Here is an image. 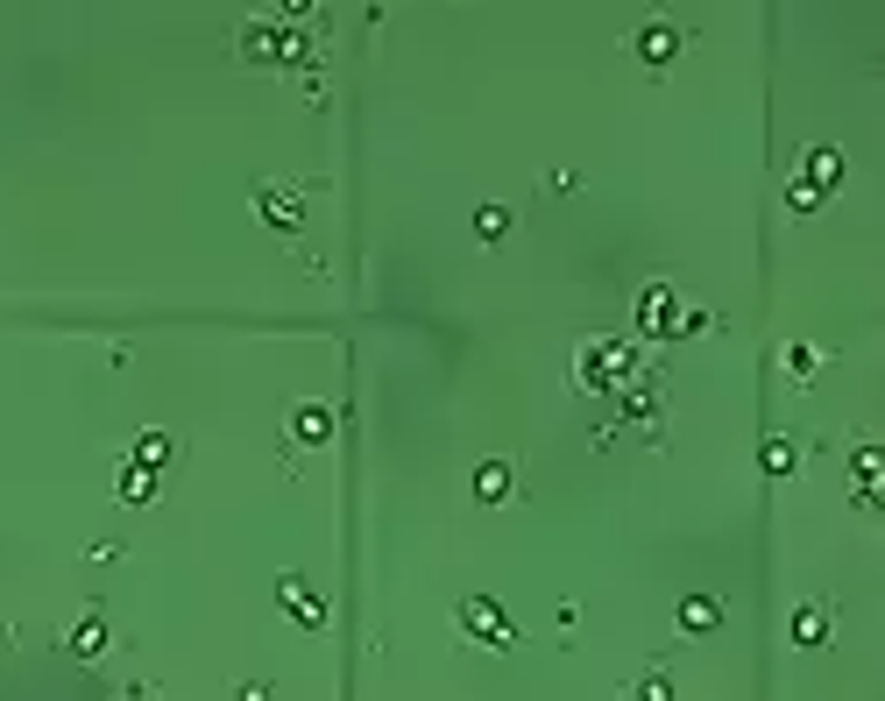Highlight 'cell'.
Here are the masks:
<instances>
[{
  "label": "cell",
  "instance_id": "3",
  "mask_svg": "<svg viewBox=\"0 0 885 701\" xmlns=\"http://www.w3.org/2000/svg\"><path fill=\"white\" fill-rule=\"evenodd\" d=\"M461 631H468V638H482L489 652H510V645H517L510 617H503L497 603H489V595H468V603H461Z\"/></svg>",
  "mask_w": 885,
  "mask_h": 701
},
{
  "label": "cell",
  "instance_id": "7",
  "mask_svg": "<svg viewBox=\"0 0 885 701\" xmlns=\"http://www.w3.org/2000/svg\"><path fill=\"white\" fill-rule=\"evenodd\" d=\"M801 185H815L822 199H836V185H843V156H836L829 142H815V149L801 156Z\"/></svg>",
  "mask_w": 885,
  "mask_h": 701
},
{
  "label": "cell",
  "instance_id": "9",
  "mask_svg": "<svg viewBox=\"0 0 885 701\" xmlns=\"http://www.w3.org/2000/svg\"><path fill=\"white\" fill-rule=\"evenodd\" d=\"M631 50L644 57V65H673V57H680V28H673V22H644Z\"/></svg>",
  "mask_w": 885,
  "mask_h": 701
},
{
  "label": "cell",
  "instance_id": "8",
  "mask_svg": "<svg viewBox=\"0 0 885 701\" xmlns=\"http://www.w3.org/2000/svg\"><path fill=\"white\" fill-rule=\"evenodd\" d=\"M291 440L298 446H326V440H334V405H312V397L291 405Z\"/></svg>",
  "mask_w": 885,
  "mask_h": 701
},
{
  "label": "cell",
  "instance_id": "21",
  "mask_svg": "<svg viewBox=\"0 0 885 701\" xmlns=\"http://www.w3.org/2000/svg\"><path fill=\"white\" fill-rule=\"evenodd\" d=\"M709 326H715V319H709L701 305H680V312H673V334H680V340H687V334H709Z\"/></svg>",
  "mask_w": 885,
  "mask_h": 701
},
{
  "label": "cell",
  "instance_id": "4",
  "mask_svg": "<svg viewBox=\"0 0 885 701\" xmlns=\"http://www.w3.org/2000/svg\"><path fill=\"white\" fill-rule=\"evenodd\" d=\"M255 206H263V220H269V227H283V234L305 227V199H298V185H263V191H255Z\"/></svg>",
  "mask_w": 885,
  "mask_h": 701
},
{
  "label": "cell",
  "instance_id": "19",
  "mask_svg": "<svg viewBox=\"0 0 885 701\" xmlns=\"http://www.w3.org/2000/svg\"><path fill=\"white\" fill-rule=\"evenodd\" d=\"M475 234H482V242H503V234H510V206H482V213H475Z\"/></svg>",
  "mask_w": 885,
  "mask_h": 701
},
{
  "label": "cell",
  "instance_id": "10",
  "mask_svg": "<svg viewBox=\"0 0 885 701\" xmlns=\"http://www.w3.org/2000/svg\"><path fill=\"white\" fill-rule=\"evenodd\" d=\"M65 652L71 659H100V652H107V617H79L65 631Z\"/></svg>",
  "mask_w": 885,
  "mask_h": 701
},
{
  "label": "cell",
  "instance_id": "18",
  "mask_svg": "<svg viewBox=\"0 0 885 701\" xmlns=\"http://www.w3.org/2000/svg\"><path fill=\"white\" fill-rule=\"evenodd\" d=\"M815 369H822V354L807 348V340H793V348H787V376L793 383H815Z\"/></svg>",
  "mask_w": 885,
  "mask_h": 701
},
{
  "label": "cell",
  "instance_id": "15",
  "mask_svg": "<svg viewBox=\"0 0 885 701\" xmlns=\"http://www.w3.org/2000/svg\"><path fill=\"white\" fill-rule=\"evenodd\" d=\"M114 489H121V503H149V496H156V468H135V460H121V482H114Z\"/></svg>",
  "mask_w": 885,
  "mask_h": 701
},
{
  "label": "cell",
  "instance_id": "14",
  "mask_svg": "<svg viewBox=\"0 0 885 701\" xmlns=\"http://www.w3.org/2000/svg\"><path fill=\"white\" fill-rule=\"evenodd\" d=\"M793 460H801V446H793L787 432H772V440L758 446V468H765V475H793Z\"/></svg>",
  "mask_w": 885,
  "mask_h": 701
},
{
  "label": "cell",
  "instance_id": "1",
  "mask_svg": "<svg viewBox=\"0 0 885 701\" xmlns=\"http://www.w3.org/2000/svg\"><path fill=\"white\" fill-rule=\"evenodd\" d=\"M638 376V354L624 340H581L574 348V383L581 390H624Z\"/></svg>",
  "mask_w": 885,
  "mask_h": 701
},
{
  "label": "cell",
  "instance_id": "11",
  "mask_svg": "<svg viewBox=\"0 0 885 701\" xmlns=\"http://www.w3.org/2000/svg\"><path fill=\"white\" fill-rule=\"evenodd\" d=\"M829 631H836L829 603H807L801 617H793V645H829Z\"/></svg>",
  "mask_w": 885,
  "mask_h": 701
},
{
  "label": "cell",
  "instance_id": "6",
  "mask_svg": "<svg viewBox=\"0 0 885 701\" xmlns=\"http://www.w3.org/2000/svg\"><path fill=\"white\" fill-rule=\"evenodd\" d=\"M277 603L291 609L298 623H312V631H319V623H326V595L312 588V581H298V574H283V581H277Z\"/></svg>",
  "mask_w": 885,
  "mask_h": 701
},
{
  "label": "cell",
  "instance_id": "20",
  "mask_svg": "<svg viewBox=\"0 0 885 701\" xmlns=\"http://www.w3.org/2000/svg\"><path fill=\"white\" fill-rule=\"evenodd\" d=\"M631 701H673V680H666V674H659V666H652V674H638Z\"/></svg>",
  "mask_w": 885,
  "mask_h": 701
},
{
  "label": "cell",
  "instance_id": "16",
  "mask_svg": "<svg viewBox=\"0 0 885 701\" xmlns=\"http://www.w3.org/2000/svg\"><path fill=\"white\" fill-rule=\"evenodd\" d=\"M128 460H135V468H163V460H171V432H142Z\"/></svg>",
  "mask_w": 885,
  "mask_h": 701
},
{
  "label": "cell",
  "instance_id": "5",
  "mask_svg": "<svg viewBox=\"0 0 885 701\" xmlns=\"http://www.w3.org/2000/svg\"><path fill=\"white\" fill-rule=\"evenodd\" d=\"M673 312H680V291H673V283H644L638 291V326L644 334H673Z\"/></svg>",
  "mask_w": 885,
  "mask_h": 701
},
{
  "label": "cell",
  "instance_id": "12",
  "mask_svg": "<svg viewBox=\"0 0 885 701\" xmlns=\"http://www.w3.org/2000/svg\"><path fill=\"white\" fill-rule=\"evenodd\" d=\"M715 623H723V603H715V595H687L680 603V631H715Z\"/></svg>",
  "mask_w": 885,
  "mask_h": 701
},
{
  "label": "cell",
  "instance_id": "13",
  "mask_svg": "<svg viewBox=\"0 0 885 701\" xmlns=\"http://www.w3.org/2000/svg\"><path fill=\"white\" fill-rule=\"evenodd\" d=\"M510 475H517L510 460H482V468H475V496H482V503H503V496H510Z\"/></svg>",
  "mask_w": 885,
  "mask_h": 701
},
{
  "label": "cell",
  "instance_id": "17",
  "mask_svg": "<svg viewBox=\"0 0 885 701\" xmlns=\"http://www.w3.org/2000/svg\"><path fill=\"white\" fill-rule=\"evenodd\" d=\"M624 419L644 425V432H659V397L652 390H631V397H624Z\"/></svg>",
  "mask_w": 885,
  "mask_h": 701
},
{
  "label": "cell",
  "instance_id": "22",
  "mask_svg": "<svg viewBox=\"0 0 885 701\" xmlns=\"http://www.w3.org/2000/svg\"><path fill=\"white\" fill-rule=\"evenodd\" d=\"M787 199H793V213H822V206H829V199H822L815 185H801V177H793V185H787Z\"/></svg>",
  "mask_w": 885,
  "mask_h": 701
},
{
  "label": "cell",
  "instance_id": "2",
  "mask_svg": "<svg viewBox=\"0 0 885 701\" xmlns=\"http://www.w3.org/2000/svg\"><path fill=\"white\" fill-rule=\"evenodd\" d=\"M242 57H263V65H291L312 79V43L305 28H283V22H248L242 28Z\"/></svg>",
  "mask_w": 885,
  "mask_h": 701
}]
</instances>
